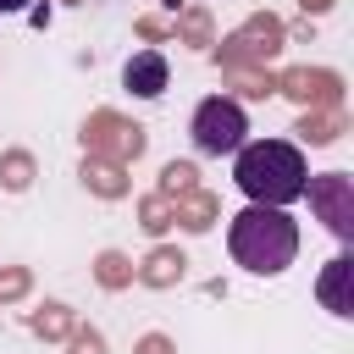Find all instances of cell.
<instances>
[{
    "label": "cell",
    "mask_w": 354,
    "mask_h": 354,
    "mask_svg": "<svg viewBox=\"0 0 354 354\" xmlns=\"http://www.w3.org/2000/svg\"><path fill=\"white\" fill-rule=\"evenodd\" d=\"M304 194L321 205L326 227L348 243V238H354V188H348V177H343V171H332V177H310V188H304Z\"/></svg>",
    "instance_id": "cell-4"
},
{
    "label": "cell",
    "mask_w": 354,
    "mask_h": 354,
    "mask_svg": "<svg viewBox=\"0 0 354 354\" xmlns=\"http://www.w3.org/2000/svg\"><path fill=\"white\" fill-rule=\"evenodd\" d=\"M122 83H127V94H138V100H160L166 83H171V66H166L160 50H133L127 66H122Z\"/></svg>",
    "instance_id": "cell-5"
},
{
    "label": "cell",
    "mask_w": 354,
    "mask_h": 354,
    "mask_svg": "<svg viewBox=\"0 0 354 354\" xmlns=\"http://www.w3.org/2000/svg\"><path fill=\"white\" fill-rule=\"evenodd\" d=\"M22 6H28V0H0V11H22Z\"/></svg>",
    "instance_id": "cell-7"
},
{
    "label": "cell",
    "mask_w": 354,
    "mask_h": 354,
    "mask_svg": "<svg viewBox=\"0 0 354 354\" xmlns=\"http://www.w3.org/2000/svg\"><path fill=\"white\" fill-rule=\"evenodd\" d=\"M348 254H337L332 266H326V277H321V299H326V310L337 315V321H348L354 315V304H348Z\"/></svg>",
    "instance_id": "cell-6"
},
{
    "label": "cell",
    "mask_w": 354,
    "mask_h": 354,
    "mask_svg": "<svg viewBox=\"0 0 354 354\" xmlns=\"http://www.w3.org/2000/svg\"><path fill=\"white\" fill-rule=\"evenodd\" d=\"M227 249L243 271L254 277H277L299 260V221L282 210V205H249L232 216L227 227Z\"/></svg>",
    "instance_id": "cell-2"
},
{
    "label": "cell",
    "mask_w": 354,
    "mask_h": 354,
    "mask_svg": "<svg viewBox=\"0 0 354 354\" xmlns=\"http://www.w3.org/2000/svg\"><path fill=\"white\" fill-rule=\"evenodd\" d=\"M188 133H194V149H199V155H232V149L249 138V116H243V105H238V100L210 94V100H199V105H194Z\"/></svg>",
    "instance_id": "cell-3"
},
{
    "label": "cell",
    "mask_w": 354,
    "mask_h": 354,
    "mask_svg": "<svg viewBox=\"0 0 354 354\" xmlns=\"http://www.w3.org/2000/svg\"><path fill=\"white\" fill-rule=\"evenodd\" d=\"M232 177L249 194V205H299L310 188V166L288 138H243L232 149Z\"/></svg>",
    "instance_id": "cell-1"
}]
</instances>
